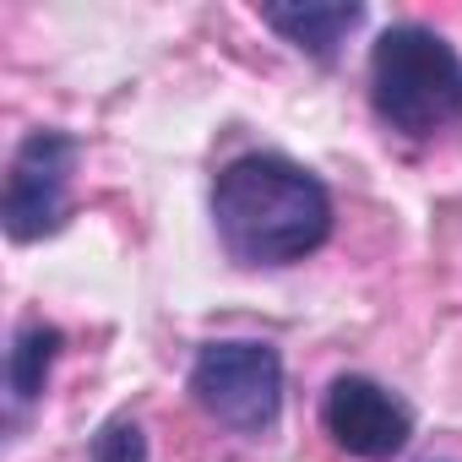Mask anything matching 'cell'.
<instances>
[{
    "instance_id": "cell-1",
    "label": "cell",
    "mask_w": 462,
    "mask_h": 462,
    "mask_svg": "<svg viewBox=\"0 0 462 462\" xmlns=\"http://www.w3.org/2000/svg\"><path fill=\"white\" fill-rule=\"evenodd\" d=\"M212 223L240 267H294L332 240V196L305 163L245 152L212 185Z\"/></svg>"
},
{
    "instance_id": "cell-2",
    "label": "cell",
    "mask_w": 462,
    "mask_h": 462,
    "mask_svg": "<svg viewBox=\"0 0 462 462\" xmlns=\"http://www.w3.org/2000/svg\"><path fill=\"white\" fill-rule=\"evenodd\" d=\"M370 104L386 131L430 142L462 125V55L424 23H397L370 50Z\"/></svg>"
},
{
    "instance_id": "cell-3",
    "label": "cell",
    "mask_w": 462,
    "mask_h": 462,
    "mask_svg": "<svg viewBox=\"0 0 462 462\" xmlns=\"http://www.w3.org/2000/svg\"><path fill=\"white\" fill-rule=\"evenodd\" d=\"M190 397L223 430L262 435L283 413V359L273 343H251V337L207 343L190 365Z\"/></svg>"
},
{
    "instance_id": "cell-4",
    "label": "cell",
    "mask_w": 462,
    "mask_h": 462,
    "mask_svg": "<svg viewBox=\"0 0 462 462\" xmlns=\"http://www.w3.org/2000/svg\"><path fill=\"white\" fill-rule=\"evenodd\" d=\"M77 158H82V142L66 131H33L17 147V158L6 169V196H0V217H6V235L17 245L66 228Z\"/></svg>"
},
{
    "instance_id": "cell-5",
    "label": "cell",
    "mask_w": 462,
    "mask_h": 462,
    "mask_svg": "<svg viewBox=\"0 0 462 462\" xmlns=\"http://www.w3.org/2000/svg\"><path fill=\"white\" fill-rule=\"evenodd\" d=\"M327 435L365 462H392L413 440V408L370 375H337L321 397Z\"/></svg>"
},
{
    "instance_id": "cell-6",
    "label": "cell",
    "mask_w": 462,
    "mask_h": 462,
    "mask_svg": "<svg viewBox=\"0 0 462 462\" xmlns=\"http://www.w3.org/2000/svg\"><path fill=\"white\" fill-rule=\"evenodd\" d=\"M262 23L310 60H337L348 33L365 23V6L359 0H294V6H262Z\"/></svg>"
},
{
    "instance_id": "cell-7",
    "label": "cell",
    "mask_w": 462,
    "mask_h": 462,
    "mask_svg": "<svg viewBox=\"0 0 462 462\" xmlns=\"http://www.w3.org/2000/svg\"><path fill=\"white\" fill-rule=\"evenodd\" d=\"M60 327H50V321H23L17 327V337H12V354H6V419H12V430L28 419V408L44 397V381H50V370H55V359H60Z\"/></svg>"
},
{
    "instance_id": "cell-8",
    "label": "cell",
    "mask_w": 462,
    "mask_h": 462,
    "mask_svg": "<svg viewBox=\"0 0 462 462\" xmlns=\"http://www.w3.org/2000/svg\"><path fill=\"white\" fill-rule=\"evenodd\" d=\"M93 462H147V440H142L136 419H109L93 446Z\"/></svg>"
}]
</instances>
